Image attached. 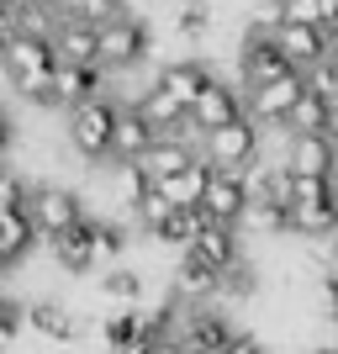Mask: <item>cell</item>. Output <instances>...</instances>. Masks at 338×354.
<instances>
[{
    "label": "cell",
    "instance_id": "6da1fadb",
    "mask_svg": "<svg viewBox=\"0 0 338 354\" xmlns=\"http://www.w3.org/2000/svg\"><path fill=\"white\" fill-rule=\"evenodd\" d=\"M64 69V53L53 43V32H6V85L16 101L48 106L53 74Z\"/></svg>",
    "mask_w": 338,
    "mask_h": 354
},
{
    "label": "cell",
    "instance_id": "7a4b0ae2",
    "mask_svg": "<svg viewBox=\"0 0 338 354\" xmlns=\"http://www.w3.org/2000/svg\"><path fill=\"white\" fill-rule=\"evenodd\" d=\"M117 117H122V101L117 95H95V101L64 111V143L79 164H106L117 159Z\"/></svg>",
    "mask_w": 338,
    "mask_h": 354
},
{
    "label": "cell",
    "instance_id": "3957f363",
    "mask_svg": "<svg viewBox=\"0 0 338 354\" xmlns=\"http://www.w3.org/2000/svg\"><path fill=\"white\" fill-rule=\"evenodd\" d=\"M201 153L217 164V169H243V175H254V169L265 164V122L238 117V122H227V127H212V133L201 138Z\"/></svg>",
    "mask_w": 338,
    "mask_h": 354
},
{
    "label": "cell",
    "instance_id": "277c9868",
    "mask_svg": "<svg viewBox=\"0 0 338 354\" xmlns=\"http://www.w3.org/2000/svg\"><path fill=\"white\" fill-rule=\"evenodd\" d=\"M291 69H296V64L285 59V48L275 43V27L249 21L243 37H238V74H243V90L265 85V80H280V74H291Z\"/></svg>",
    "mask_w": 338,
    "mask_h": 354
},
{
    "label": "cell",
    "instance_id": "5b68a950",
    "mask_svg": "<svg viewBox=\"0 0 338 354\" xmlns=\"http://www.w3.org/2000/svg\"><path fill=\"white\" fill-rule=\"evenodd\" d=\"M148 48H153V27L138 11H127V16L101 27V64L106 69H138L148 59Z\"/></svg>",
    "mask_w": 338,
    "mask_h": 354
},
{
    "label": "cell",
    "instance_id": "8992f818",
    "mask_svg": "<svg viewBox=\"0 0 338 354\" xmlns=\"http://www.w3.org/2000/svg\"><path fill=\"white\" fill-rule=\"evenodd\" d=\"M307 90H312L307 69H291V74H280V80L249 85V117L265 122V127H285V117L301 106V95H307Z\"/></svg>",
    "mask_w": 338,
    "mask_h": 354
},
{
    "label": "cell",
    "instance_id": "52a82bcc",
    "mask_svg": "<svg viewBox=\"0 0 338 354\" xmlns=\"http://www.w3.org/2000/svg\"><path fill=\"white\" fill-rule=\"evenodd\" d=\"M95 95H111V69H106V64H64V69L53 74L48 106H53V111H74V106L95 101Z\"/></svg>",
    "mask_w": 338,
    "mask_h": 354
},
{
    "label": "cell",
    "instance_id": "ba28073f",
    "mask_svg": "<svg viewBox=\"0 0 338 354\" xmlns=\"http://www.w3.org/2000/svg\"><path fill=\"white\" fill-rule=\"evenodd\" d=\"M249 207H254V175H243V169H217V175H212V191H206V201H201V212L212 222L243 227Z\"/></svg>",
    "mask_w": 338,
    "mask_h": 354
},
{
    "label": "cell",
    "instance_id": "9c48e42d",
    "mask_svg": "<svg viewBox=\"0 0 338 354\" xmlns=\"http://www.w3.org/2000/svg\"><path fill=\"white\" fill-rule=\"evenodd\" d=\"M32 217H37L43 238H59V233H69V227H79L90 212H85V196L69 191V185H37V191H32Z\"/></svg>",
    "mask_w": 338,
    "mask_h": 354
},
{
    "label": "cell",
    "instance_id": "30bf717a",
    "mask_svg": "<svg viewBox=\"0 0 338 354\" xmlns=\"http://www.w3.org/2000/svg\"><path fill=\"white\" fill-rule=\"evenodd\" d=\"M191 117L201 122V133H212V127H227V122L249 117V90H238V85H227L222 74H212V80H206V90L196 95Z\"/></svg>",
    "mask_w": 338,
    "mask_h": 354
},
{
    "label": "cell",
    "instance_id": "8fae6325",
    "mask_svg": "<svg viewBox=\"0 0 338 354\" xmlns=\"http://www.w3.org/2000/svg\"><path fill=\"white\" fill-rule=\"evenodd\" d=\"M48 254H53V265H59L64 275H90V270L101 265L95 217H85L79 227H69V233H59V238H48Z\"/></svg>",
    "mask_w": 338,
    "mask_h": 354
},
{
    "label": "cell",
    "instance_id": "7c38bea8",
    "mask_svg": "<svg viewBox=\"0 0 338 354\" xmlns=\"http://www.w3.org/2000/svg\"><path fill=\"white\" fill-rule=\"evenodd\" d=\"M291 175H333L338 169V133H285Z\"/></svg>",
    "mask_w": 338,
    "mask_h": 354
},
{
    "label": "cell",
    "instance_id": "4fadbf2b",
    "mask_svg": "<svg viewBox=\"0 0 338 354\" xmlns=\"http://www.w3.org/2000/svg\"><path fill=\"white\" fill-rule=\"evenodd\" d=\"M275 43L285 48V59L296 64V69H317V64L333 53V32L328 27H307V21H280L275 27Z\"/></svg>",
    "mask_w": 338,
    "mask_h": 354
},
{
    "label": "cell",
    "instance_id": "5bb4252c",
    "mask_svg": "<svg viewBox=\"0 0 338 354\" xmlns=\"http://www.w3.org/2000/svg\"><path fill=\"white\" fill-rule=\"evenodd\" d=\"M95 169L106 175V196H111L117 212H127V217H133L138 201L153 191V175L143 169V159H106V164H95Z\"/></svg>",
    "mask_w": 338,
    "mask_h": 354
},
{
    "label": "cell",
    "instance_id": "9a60e30c",
    "mask_svg": "<svg viewBox=\"0 0 338 354\" xmlns=\"http://www.w3.org/2000/svg\"><path fill=\"white\" fill-rule=\"evenodd\" d=\"M196 159H201V138L169 133V138H159V143L143 153V169L153 175V185H159V180H169V175H185Z\"/></svg>",
    "mask_w": 338,
    "mask_h": 354
},
{
    "label": "cell",
    "instance_id": "2e32d148",
    "mask_svg": "<svg viewBox=\"0 0 338 354\" xmlns=\"http://www.w3.org/2000/svg\"><path fill=\"white\" fill-rule=\"evenodd\" d=\"M53 43H59L64 64H101V21H90V16H59Z\"/></svg>",
    "mask_w": 338,
    "mask_h": 354
},
{
    "label": "cell",
    "instance_id": "e0dca14e",
    "mask_svg": "<svg viewBox=\"0 0 338 354\" xmlns=\"http://www.w3.org/2000/svg\"><path fill=\"white\" fill-rule=\"evenodd\" d=\"M180 254H191V259H201V265H212V270L222 275L227 265H238V259H243V243H238V227L206 217V227L196 233V243H191V249H180Z\"/></svg>",
    "mask_w": 338,
    "mask_h": 354
},
{
    "label": "cell",
    "instance_id": "ac0fdd59",
    "mask_svg": "<svg viewBox=\"0 0 338 354\" xmlns=\"http://www.w3.org/2000/svg\"><path fill=\"white\" fill-rule=\"evenodd\" d=\"M37 243H43V227H37L32 207L27 212H0V265L6 270H16Z\"/></svg>",
    "mask_w": 338,
    "mask_h": 354
},
{
    "label": "cell",
    "instance_id": "d6986e66",
    "mask_svg": "<svg viewBox=\"0 0 338 354\" xmlns=\"http://www.w3.org/2000/svg\"><path fill=\"white\" fill-rule=\"evenodd\" d=\"M153 143H159V127L143 117V106H138V101H122V117H117V159H143Z\"/></svg>",
    "mask_w": 338,
    "mask_h": 354
},
{
    "label": "cell",
    "instance_id": "ffe728a7",
    "mask_svg": "<svg viewBox=\"0 0 338 354\" xmlns=\"http://www.w3.org/2000/svg\"><path fill=\"white\" fill-rule=\"evenodd\" d=\"M206 80H212V64H201V59H169V64H159V85L169 90L180 106H196V95L206 90Z\"/></svg>",
    "mask_w": 338,
    "mask_h": 354
},
{
    "label": "cell",
    "instance_id": "44dd1931",
    "mask_svg": "<svg viewBox=\"0 0 338 354\" xmlns=\"http://www.w3.org/2000/svg\"><path fill=\"white\" fill-rule=\"evenodd\" d=\"M79 328L85 323H79L64 301H32V333H37L43 344H74Z\"/></svg>",
    "mask_w": 338,
    "mask_h": 354
},
{
    "label": "cell",
    "instance_id": "7402d4cb",
    "mask_svg": "<svg viewBox=\"0 0 338 354\" xmlns=\"http://www.w3.org/2000/svg\"><path fill=\"white\" fill-rule=\"evenodd\" d=\"M101 291L106 301H117V307H143V296H148V275L133 265H111L101 275Z\"/></svg>",
    "mask_w": 338,
    "mask_h": 354
},
{
    "label": "cell",
    "instance_id": "603a6c76",
    "mask_svg": "<svg viewBox=\"0 0 338 354\" xmlns=\"http://www.w3.org/2000/svg\"><path fill=\"white\" fill-rule=\"evenodd\" d=\"M254 291H259V270H254L249 259H238V265L222 270V281H217V301H222V307H233V301H254Z\"/></svg>",
    "mask_w": 338,
    "mask_h": 354
},
{
    "label": "cell",
    "instance_id": "cb8c5ba5",
    "mask_svg": "<svg viewBox=\"0 0 338 354\" xmlns=\"http://www.w3.org/2000/svg\"><path fill=\"white\" fill-rule=\"evenodd\" d=\"M285 127H291V133H333V111H328V101L317 95V90H307L301 106L285 117Z\"/></svg>",
    "mask_w": 338,
    "mask_h": 354
},
{
    "label": "cell",
    "instance_id": "d4e9b609",
    "mask_svg": "<svg viewBox=\"0 0 338 354\" xmlns=\"http://www.w3.org/2000/svg\"><path fill=\"white\" fill-rule=\"evenodd\" d=\"M169 217H175V201H169V196H164L159 185H153V191H148L143 201H138V212H133V222L143 227L148 238H153V243H159V233L169 227Z\"/></svg>",
    "mask_w": 338,
    "mask_h": 354
},
{
    "label": "cell",
    "instance_id": "484cf974",
    "mask_svg": "<svg viewBox=\"0 0 338 354\" xmlns=\"http://www.w3.org/2000/svg\"><path fill=\"white\" fill-rule=\"evenodd\" d=\"M201 227H206V212H201V207H175V217H169V227L159 233V243H175V249H191Z\"/></svg>",
    "mask_w": 338,
    "mask_h": 354
},
{
    "label": "cell",
    "instance_id": "4316f807",
    "mask_svg": "<svg viewBox=\"0 0 338 354\" xmlns=\"http://www.w3.org/2000/svg\"><path fill=\"white\" fill-rule=\"evenodd\" d=\"M175 32H180V37H191V43H201L206 32H212V6H201V0H185V11L175 16Z\"/></svg>",
    "mask_w": 338,
    "mask_h": 354
},
{
    "label": "cell",
    "instance_id": "83f0119b",
    "mask_svg": "<svg viewBox=\"0 0 338 354\" xmlns=\"http://www.w3.org/2000/svg\"><path fill=\"white\" fill-rule=\"evenodd\" d=\"M32 191H37V185H27L21 169H6V180H0V212H27Z\"/></svg>",
    "mask_w": 338,
    "mask_h": 354
},
{
    "label": "cell",
    "instance_id": "f1b7e54d",
    "mask_svg": "<svg viewBox=\"0 0 338 354\" xmlns=\"http://www.w3.org/2000/svg\"><path fill=\"white\" fill-rule=\"evenodd\" d=\"M280 21H307V27H328L323 0H285L280 6Z\"/></svg>",
    "mask_w": 338,
    "mask_h": 354
},
{
    "label": "cell",
    "instance_id": "f546056e",
    "mask_svg": "<svg viewBox=\"0 0 338 354\" xmlns=\"http://www.w3.org/2000/svg\"><path fill=\"white\" fill-rule=\"evenodd\" d=\"M79 16H90V21H117V16H127V0H79Z\"/></svg>",
    "mask_w": 338,
    "mask_h": 354
},
{
    "label": "cell",
    "instance_id": "4dcf8cb0",
    "mask_svg": "<svg viewBox=\"0 0 338 354\" xmlns=\"http://www.w3.org/2000/svg\"><path fill=\"white\" fill-rule=\"evenodd\" d=\"M323 307H328V317L338 323V275H323Z\"/></svg>",
    "mask_w": 338,
    "mask_h": 354
},
{
    "label": "cell",
    "instance_id": "1f68e13d",
    "mask_svg": "<svg viewBox=\"0 0 338 354\" xmlns=\"http://www.w3.org/2000/svg\"><path fill=\"white\" fill-rule=\"evenodd\" d=\"M227 354H270V349H265L259 339H249V333H238V339H233V349H227Z\"/></svg>",
    "mask_w": 338,
    "mask_h": 354
},
{
    "label": "cell",
    "instance_id": "d6a6232c",
    "mask_svg": "<svg viewBox=\"0 0 338 354\" xmlns=\"http://www.w3.org/2000/svg\"><path fill=\"white\" fill-rule=\"evenodd\" d=\"M328 32H333V48H338V21H333V27H328Z\"/></svg>",
    "mask_w": 338,
    "mask_h": 354
}]
</instances>
